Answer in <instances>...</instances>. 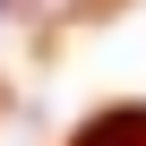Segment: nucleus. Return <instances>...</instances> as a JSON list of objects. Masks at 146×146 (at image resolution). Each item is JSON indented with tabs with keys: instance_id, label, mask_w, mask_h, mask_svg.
I'll return each mask as SVG.
<instances>
[{
	"instance_id": "f257e3e1",
	"label": "nucleus",
	"mask_w": 146,
	"mask_h": 146,
	"mask_svg": "<svg viewBox=\"0 0 146 146\" xmlns=\"http://www.w3.org/2000/svg\"><path fill=\"white\" fill-rule=\"evenodd\" d=\"M69 146H146V103H112V112H95Z\"/></svg>"
}]
</instances>
